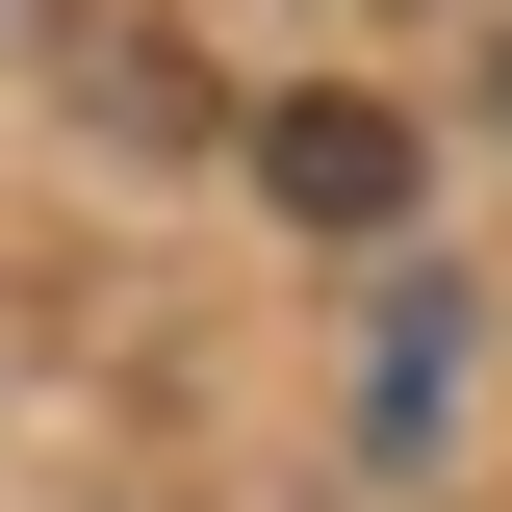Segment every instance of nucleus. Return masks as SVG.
<instances>
[{"instance_id":"1","label":"nucleus","mask_w":512,"mask_h":512,"mask_svg":"<svg viewBox=\"0 0 512 512\" xmlns=\"http://www.w3.org/2000/svg\"><path fill=\"white\" fill-rule=\"evenodd\" d=\"M256 205L384 231V205H410V128H384V103H256Z\"/></svg>"}]
</instances>
